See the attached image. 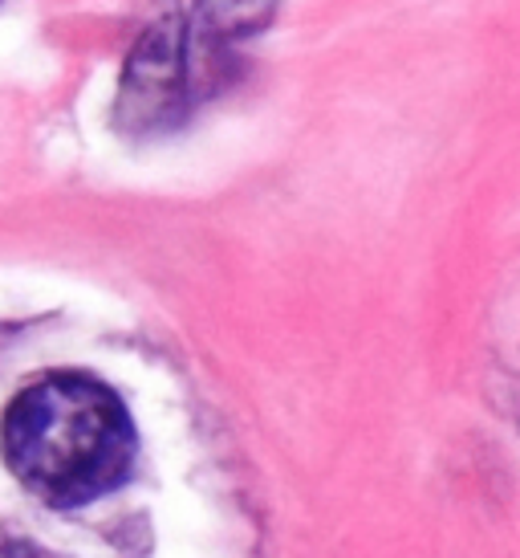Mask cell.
<instances>
[{"instance_id":"1","label":"cell","mask_w":520,"mask_h":558,"mask_svg":"<svg viewBox=\"0 0 520 558\" xmlns=\"http://www.w3.org/2000/svg\"><path fill=\"white\" fill-rule=\"evenodd\" d=\"M0 440L16 481L58 510L107 497L135 465V424L123 400L77 372L21 391L4 412Z\"/></svg>"}]
</instances>
